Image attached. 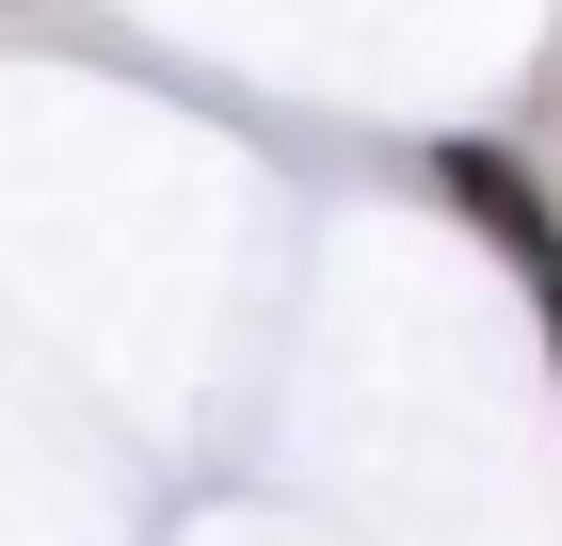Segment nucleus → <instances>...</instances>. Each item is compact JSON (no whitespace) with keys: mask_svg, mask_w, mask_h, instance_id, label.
Returning <instances> with one entry per match:
<instances>
[{"mask_svg":"<svg viewBox=\"0 0 562 546\" xmlns=\"http://www.w3.org/2000/svg\"><path fill=\"white\" fill-rule=\"evenodd\" d=\"M434 177H450V210H467L482 242H498V257H515V274H530V322L562 337V210H547V193H530V177H515V145H450V161H434Z\"/></svg>","mask_w":562,"mask_h":546,"instance_id":"1","label":"nucleus"}]
</instances>
